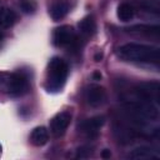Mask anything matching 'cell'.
Here are the masks:
<instances>
[{"mask_svg": "<svg viewBox=\"0 0 160 160\" xmlns=\"http://www.w3.org/2000/svg\"><path fill=\"white\" fill-rule=\"evenodd\" d=\"M118 56L124 61L142 62V64H159L160 52L159 48L152 45L129 42L118 49Z\"/></svg>", "mask_w": 160, "mask_h": 160, "instance_id": "obj_1", "label": "cell"}, {"mask_svg": "<svg viewBox=\"0 0 160 160\" xmlns=\"http://www.w3.org/2000/svg\"><path fill=\"white\" fill-rule=\"evenodd\" d=\"M69 74V68L65 60L59 56H54L50 59L46 70V81L45 88L50 92H58L65 85Z\"/></svg>", "mask_w": 160, "mask_h": 160, "instance_id": "obj_2", "label": "cell"}, {"mask_svg": "<svg viewBox=\"0 0 160 160\" xmlns=\"http://www.w3.org/2000/svg\"><path fill=\"white\" fill-rule=\"evenodd\" d=\"M29 90L28 78L21 72L0 71V92L10 96H21Z\"/></svg>", "mask_w": 160, "mask_h": 160, "instance_id": "obj_3", "label": "cell"}, {"mask_svg": "<svg viewBox=\"0 0 160 160\" xmlns=\"http://www.w3.org/2000/svg\"><path fill=\"white\" fill-rule=\"evenodd\" d=\"M76 32L69 25H62L54 30L52 42L56 46H72L74 44H76Z\"/></svg>", "mask_w": 160, "mask_h": 160, "instance_id": "obj_4", "label": "cell"}, {"mask_svg": "<svg viewBox=\"0 0 160 160\" xmlns=\"http://www.w3.org/2000/svg\"><path fill=\"white\" fill-rule=\"evenodd\" d=\"M104 124H105V118L102 115H98V116H92L90 119L84 120L79 125V130L86 138L92 139V138H96L99 135V131Z\"/></svg>", "mask_w": 160, "mask_h": 160, "instance_id": "obj_5", "label": "cell"}, {"mask_svg": "<svg viewBox=\"0 0 160 160\" xmlns=\"http://www.w3.org/2000/svg\"><path fill=\"white\" fill-rule=\"evenodd\" d=\"M71 121V114L68 111H61L56 114L50 120V132L55 138H60L65 134L69 124Z\"/></svg>", "mask_w": 160, "mask_h": 160, "instance_id": "obj_6", "label": "cell"}, {"mask_svg": "<svg viewBox=\"0 0 160 160\" xmlns=\"http://www.w3.org/2000/svg\"><path fill=\"white\" fill-rule=\"evenodd\" d=\"M84 98L86 102L92 108H99L106 101V91L100 85H90L86 88L84 92Z\"/></svg>", "mask_w": 160, "mask_h": 160, "instance_id": "obj_7", "label": "cell"}, {"mask_svg": "<svg viewBox=\"0 0 160 160\" xmlns=\"http://www.w3.org/2000/svg\"><path fill=\"white\" fill-rule=\"evenodd\" d=\"M70 11V5L65 0H56L49 8V15L54 21H59L64 19Z\"/></svg>", "mask_w": 160, "mask_h": 160, "instance_id": "obj_8", "label": "cell"}, {"mask_svg": "<svg viewBox=\"0 0 160 160\" xmlns=\"http://www.w3.org/2000/svg\"><path fill=\"white\" fill-rule=\"evenodd\" d=\"M49 140V130L44 126L35 128L30 134V142L34 146H42Z\"/></svg>", "mask_w": 160, "mask_h": 160, "instance_id": "obj_9", "label": "cell"}, {"mask_svg": "<svg viewBox=\"0 0 160 160\" xmlns=\"http://www.w3.org/2000/svg\"><path fill=\"white\" fill-rule=\"evenodd\" d=\"M130 159H140V160H146V159H159V154L150 149L149 146H140L134 149L130 154H129Z\"/></svg>", "mask_w": 160, "mask_h": 160, "instance_id": "obj_10", "label": "cell"}, {"mask_svg": "<svg viewBox=\"0 0 160 160\" xmlns=\"http://www.w3.org/2000/svg\"><path fill=\"white\" fill-rule=\"evenodd\" d=\"M78 28H79L80 32L84 36H91V35H94V32L96 30V22H95L94 16L92 15H88V16L82 18L79 21Z\"/></svg>", "mask_w": 160, "mask_h": 160, "instance_id": "obj_11", "label": "cell"}, {"mask_svg": "<svg viewBox=\"0 0 160 160\" xmlns=\"http://www.w3.org/2000/svg\"><path fill=\"white\" fill-rule=\"evenodd\" d=\"M130 34H135V35H145V36H152V38H158L159 36V30L160 28L154 25V26H150V25H136V26H132L130 29H128Z\"/></svg>", "mask_w": 160, "mask_h": 160, "instance_id": "obj_12", "label": "cell"}, {"mask_svg": "<svg viewBox=\"0 0 160 160\" xmlns=\"http://www.w3.org/2000/svg\"><path fill=\"white\" fill-rule=\"evenodd\" d=\"M16 21V14L8 6H0V28H10Z\"/></svg>", "mask_w": 160, "mask_h": 160, "instance_id": "obj_13", "label": "cell"}, {"mask_svg": "<svg viewBox=\"0 0 160 160\" xmlns=\"http://www.w3.org/2000/svg\"><path fill=\"white\" fill-rule=\"evenodd\" d=\"M116 15H118L119 20H121V21H130L135 15V10H134L132 5H130L128 2H121L118 6Z\"/></svg>", "mask_w": 160, "mask_h": 160, "instance_id": "obj_14", "label": "cell"}, {"mask_svg": "<svg viewBox=\"0 0 160 160\" xmlns=\"http://www.w3.org/2000/svg\"><path fill=\"white\" fill-rule=\"evenodd\" d=\"M19 4H20L21 10H22L24 12H26V14L34 12V10H35V8H36V5H35V2H34L32 0H20Z\"/></svg>", "mask_w": 160, "mask_h": 160, "instance_id": "obj_15", "label": "cell"}, {"mask_svg": "<svg viewBox=\"0 0 160 160\" xmlns=\"http://www.w3.org/2000/svg\"><path fill=\"white\" fill-rule=\"evenodd\" d=\"M101 156H102L104 159H108V158H110V156H111V152H110V150H108V149H104V150L101 151Z\"/></svg>", "mask_w": 160, "mask_h": 160, "instance_id": "obj_16", "label": "cell"}, {"mask_svg": "<svg viewBox=\"0 0 160 160\" xmlns=\"http://www.w3.org/2000/svg\"><path fill=\"white\" fill-rule=\"evenodd\" d=\"M92 78H94V80H100V79H101V74H100L99 71H94Z\"/></svg>", "mask_w": 160, "mask_h": 160, "instance_id": "obj_17", "label": "cell"}, {"mask_svg": "<svg viewBox=\"0 0 160 160\" xmlns=\"http://www.w3.org/2000/svg\"><path fill=\"white\" fill-rule=\"evenodd\" d=\"M102 59V54L101 52H98L96 55H95V61H100Z\"/></svg>", "mask_w": 160, "mask_h": 160, "instance_id": "obj_18", "label": "cell"}, {"mask_svg": "<svg viewBox=\"0 0 160 160\" xmlns=\"http://www.w3.org/2000/svg\"><path fill=\"white\" fill-rule=\"evenodd\" d=\"M1 151H2V148H1V145H0V156H1Z\"/></svg>", "mask_w": 160, "mask_h": 160, "instance_id": "obj_19", "label": "cell"}, {"mask_svg": "<svg viewBox=\"0 0 160 160\" xmlns=\"http://www.w3.org/2000/svg\"><path fill=\"white\" fill-rule=\"evenodd\" d=\"M1 39H2V34L0 32V41H1Z\"/></svg>", "mask_w": 160, "mask_h": 160, "instance_id": "obj_20", "label": "cell"}]
</instances>
